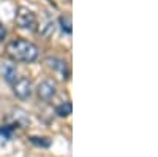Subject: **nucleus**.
I'll return each mask as SVG.
<instances>
[{
  "mask_svg": "<svg viewBox=\"0 0 158 157\" xmlns=\"http://www.w3.org/2000/svg\"><path fill=\"white\" fill-rule=\"evenodd\" d=\"M16 24H18V27H21V29L33 30L35 25H36V16H35V13L32 10H29V8H25V7L18 8Z\"/></svg>",
  "mask_w": 158,
  "mask_h": 157,
  "instance_id": "2",
  "label": "nucleus"
},
{
  "mask_svg": "<svg viewBox=\"0 0 158 157\" xmlns=\"http://www.w3.org/2000/svg\"><path fill=\"white\" fill-rule=\"evenodd\" d=\"M36 94L40 97V100L43 102H51L52 97L56 95V86L51 81H41L36 87Z\"/></svg>",
  "mask_w": 158,
  "mask_h": 157,
  "instance_id": "4",
  "label": "nucleus"
},
{
  "mask_svg": "<svg viewBox=\"0 0 158 157\" xmlns=\"http://www.w3.org/2000/svg\"><path fill=\"white\" fill-rule=\"evenodd\" d=\"M59 22H60V25H62V30L65 32V33H71L73 32V29H71V18L70 16H62L60 19H59Z\"/></svg>",
  "mask_w": 158,
  "mask_h": 157,
  "instance_id": "9",
  "label": "nucleus"
},
{
  "mask_svg": "<svg viewBox=\"0 0 158 157\" xmlns=\"http://www.w3.org/2000/svg\"><path fill=\"white\" fill-rule=\"evenodd\" d=\"M30 141L36 146H41V148H49L51 146V140L49 138H40V137H32Z\"/></svg>",
  "mask_w": 158,
  "mask_h": 157,
  "instance_id": "10",
  "label": "nucleus"
},
{
  "mask_svg": "<svg viewBox=\"0 0 158 157\" xmlns=\"http://www.w3.org/2000/svg\"><path fill=\"white\" fill-rule=\"evenodd\" d=\"M13 90L18 98L25 100L32 95V81L27 80V78H21V80H16L13 83Z\"/></svg>",
  "mask_w": 158,
  "mask_h": 157,
  "instance_id": "3",
  "label": "nucleus"
},
{
  "mask_svg": "<svg viewBox=\"0 0 158 157\" xmlns=\"http://www.w3.org/2000/svg\"><path fill=\"white\" fill-rule=\"evenodd\" d=\"M6 54L16 62H24V63H30L36 60L40 51L38 46L33 45L32 41L27 40H13L6 46Z\"/></svg>",
  "mask_w": 158,
  "mask_h": 157,
  "instance_id": "1",
  "label": "nucleus"
},
{
  "mask_svg": "<svg viewBox=\"0 0 158 157\" xmlns=\"http://www.w3.org/2000/svg\"><path fill=\"white\" fill-rule=\"evenodd\" d=\"M2 73H3L5 81L10 83V84H13L18 80V70H16V67H13V65H5L2 68Z\"/></svg>",
  "mask_w": 158,
  "mask_h": 157,
  "instance_id": "6",
  "label": "nucleus"
},
{
  "mask_svg": "<svg viewBox=\"0 0 158 157\" xmlns=\"http://www.w3.org/2000/svg\"><path fill=\"white\" fill-rule=\"evenodd\" d=\"M71 111H73V105H71V102H63L62 105H59V107H57V114H59L60 117H67V116H70Z\"/></svg>",
  "mask_w": 158,
  "mask_h": 157,
  "instance_id": "7",
  "label": "nucleus"
},
{
  "mask_svg": "<svg viewBox=\"0 0 158 157\" xmlns=\"http://www.w3.org/2000/svg\"><path fill=\"white\" fill-rule=\"evenodd\" d=\"M46 62L49 63L51 68H54L56 72H59L62 75L63 80H68V78H70V72H68V67H67V62H65V60L57 59V57H49Z\"/></svg>",
  "mask_w": 158,
  "mask_h": 157,
  "instance_id": "5",
  "label": "nucleus"
},
{
  "mask_svg": "<svg viewBox=\"0 0 158 157\" xmlns=\"http://www.w3.org/2000/svg\"><path fill=\"white\" fill-rule=\"evenodd\" d=\"M15 127H18V124H11V125H2L0 127V138L2 140H10L13 132H15Z\"/></svg>",
  "mask_w": 158,
  "mask_h": 157,
  "instance_id": "8",
  "label": "nucleus"
},
{
  "mask_svg": "<svg viewBox=\"0 0 158 157\" xmlns=\"http://www.w3.org/2000/svg\"><path fill=\"white\" fill-rule=\"evenodd\" d=\"M5 35H6V30H5V27H3V24L0 22V40H3Z\"/></svg>",
  "mask_w": 158,
  "mask_h": 157,
  "instance_id": "11",
  "label": "nucleus"
}]
</instances>
